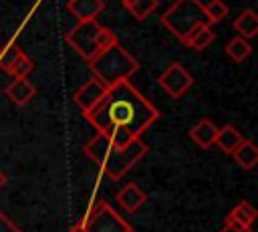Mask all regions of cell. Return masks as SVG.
Here are the masks:
<instances>
[{
    "mask_svg": "<svg viewBox=\"0 0 258 232\" xmlns=\"http://www.w3.org/2000/svg\"><path fill=\"white\" fill-rule=\"evenodd\" d=\"M85 119L97 133L115 143H125L133 137H141V133L159 119V111L127 79L107 87L103 99L85 113Z\"/></svg>",
    "mask_w": 258,
    "mask_h": 232,
    "instance_id": "1",
    "label": "cell"
},
{
    "mask_svg": "<svg viewBox=\"0 0 258 232\" xmlns=\"http://www.w3.org/2000/svg\"><path fill=\"white\" fill-rule=\"evenodd\" d=\"M147 151L149 147L141 137H133L125 143H115L101 133H97L85 145V153L89 155V159L97 163L111 182L123 180V176H127L129 169H133L147 155Z\"/></svg>",
    "mask_w": 258,
    "mask_h": 232,
    "instance_id": "2",
    "label": "cell"
},
{
    "mask_svg": "<svg viewBox=\"0 0 258 232\" xmlns=\"http://www.w3.org/2000/svg\"><path fill=\"white\" fill-rule=\"evenodd\" d=\"M137 61L119 44L115 42L113 46L97 52L91 61H89V69L91 75L97 77L99 81H103L107 87L127 81L135 71H137Z\"/></svg>",
    "mask_w": 258,
    "mask_h": 232,
    "instance_id": "3",
    "label": "cell"
},
{
    "mask_svg": "<svg viewBox=\"0 0 258 232\" xmlns=\"http://www.w3.org/2000/svg\"><path fill=\"white\" fill-rule=\"evenodd\" d=\"M161 24L179 40L198 24L208 22L204 14V4L200 0H175L163 14Z\"/></svg>",
    "mask_w": 258,
    "mask_h": 232,
    "instance_id": "4",
    "label": "cell"
},
{
    "mask_svg": "<svg viewBox=\"0 0 258 232\" xmlns=\"http://www.w3.org/2000/svg\"><path fill=\"white\" fill-rule=\"evenodd\" d=\"M73 228L77 232H133V228L103 200L95 202Z\"/></svg>",
    "mask_w": 258,
    "mask_h": 232,
    "instance_id": "5",
    "label": "cell"
},
{
    "mask_svg": "<svg viewBox=\"0 0 258 232\" xmlns=\"http://www.w3.org/2000/svg\"><path fill=\"white\" fill-rule=\"evenodd\" d=\"M101 24H97V20H83V22H77L67 34H64V40L67 44L81 56L85 59L87 63L99 52L97 46H95V34L99 30Z\"/></svg>",
    "mask_w": 258,
    "mask_h": 232,
    "instance_id": "6",
    "label": "cell"
},
{
    "mask_svg": "<svg viewBox=\"0 0 258 232\" xmlns=\"http://www.w3.org/2000/svg\"><path fill=\"white\" fill-rule=\"evenodd\" d=\"M157 83H159V87H161L171 99H179V97H183V95L191 89L194 77H191L177 61H173V63H169L167 69L159 75Z\"/></svg>",
    "mask_w": 258,
    "mask_h": 232,
    "instance_id": "7",
    "label": "cell"
},
{
    "mask_svg": "<svg viewBox=\"0 0 258 232\" xmlns=\"http://www.w3.org/2000/svg\"><path fill=\"white\" fill-rule=\"evenodd\" d=\"M105 93H107V85H105L103 81H99L97 77L91 75V79L73 95V101H75V105L81 109V113L85 115L87 111H91V109L103 99Z\"/></svg>",
    "mask_w": 258,
    "mask_h": 232,
    "instance_id": "8",
    "label": "cell"
},
{
    "mask_svg": "<svg viewBox=\"0 0 258 232\" xmlns=\"http://www.w3.org/2000/svg\"><path fill=\"white\" fill-rule=\"evenodd\" d=\"M115 200H117V204L125 210V212H129V214H133V212H137L143 204H145V200H147V194L137 186V184H133V182H129L127 186H123L119 192H117V196H115Z\"/></svg>",
    "mask_w": 258,
    "mask_h": 232,
    "instance_id": "9",
    "label": "cell"
},
{
    "mask_svg": "<svg viewBox=\"0 0 258 232\" xmlns=\"http://www.w3.org/2000/svg\"><path fill=\"white\" fill-rule=\"evenodd\" d=\"M214 38H216V32H214L212 24H210V22H202V24L194 26V28L181 38V42H183L187 48L204 50V48H208V46L214 42Z\"/></svg>",
    "mask_w": 258,
    "mask_h": 232,
    "instance_id": "10",
    "label": "cell"
},
{
    "mask_svg": "<svg viewBox=\"0 0 258 232\" xmlns=\"http://www.w3.org/2000/svg\"><path fill=\"white\" fill-rule=\"evenodd\" d=\"M6 97L14 103V105H26L34 95H36V89L34 85L26 79V77H14L8 85H6Z\"/></svg>",
    "mask_w": 258,
    "mask_h": 232,
    "instance_id": "11",
    "label": "cell"
},
{
    "mask_svg": "<svg viewBox=\"0 0 258 232\" xmlns=\"http://www.w3.org/2000/svg\"><path fill=\"white\" fill-rule=\"evenodd\" d=\"M105 2L103 0H69L67 10L77 18V22L83 20H97V16L103 12Z\"/></svg>",
    "mask_w": 258,
    "mask_h": 232,
    "instance_id": "12",
    "label": "cell"
},
{
    "mask_svg": "<svg viewBox=\"0 0 258 232\" xmlns=\"http://www.w3.org/2000/svg\"><path fill=\"white\" fill-rule=\"evenodd\" d=\"M216 131H218V127L210 121V119H200L191 129H189V139L198 145V147H202V149H210L212 145H214V139H216Z\"/></svg>",
    "mask_w": 258,
    "mask_h": 232,
    "instance_id": "13",
    "label": "cell"
},
{
    "mask_svg": "<svg viewBox=\"0 0 258 232\" xmlns=\"http://www.w3.org/2000/svg\"><path fill=\"white\" fill-rule=\"evenodd\" d=\"M242 169H254L258 163V147L252 139H242L240 145L230 153Z\"/></svg>",
    "mask_w": 258,
    "mask_h": 232,
    "instance_id": "14",
    "label": "cell"
},
{
    "mask_svg": "<svg viewBox=\"0 0 258 232\" xmlns=\"http://www.w3.org/2000/svg\"><path fill=\"white\" fill-rule=\"evenodd\" d=\"M234 30L240 34V36H244V38H254L256 34H258V16H256V12L252 10V8H244L238 16H236V20H234Z\"/></svg>",
    "mask_w": 258,
    "mask_h": 232,
    "instance_id": "15",
    "label": "cell"
},
{
    "mask_svg": "<svg viewBox=\"0 0 258 232\" xmlns=\"http://www.w3.org/2000/svg\"><path fill=\"white\" fill-rule=\"evenodd\" d=\"M242 133L234 127V125H224V127H218L216 131V139H214V145H218L224 153H232L240 141H242Z\"/></svg>",
    "mask_w": 258,
    "mask_h": 232,
    "instance_id": "16",
    "label": "cell"
},
{
    "mask_svg": "<svg viewBox=\"0 0 258 232\" xmlns=\"http://www.w3.org/2000/svg\"><path fill=\"white\" fill-rule=\"evenodd\" d=\"M224 52H226V56H228V59H232L234 63H242L244 59H248V56H250L252 46H250L248 38H244V36H240V34H238V36H234V38L226 44Z\"/></svg>",
    "mask_w": 258,
    "mask_h": 232,
    "instance_id": "17",
    "label": "cell"
},
{
    "mask_svg": "<svg viewBox=\"0 0 258 232\" xmlns=\"http://www.w3.org/2000/svg\"><path fill=\"white\" fill-rule=\"evenodd\" d=\"M228 218H230V220H234V222H238V224L250 226V224L256 220V208H254L250 202L242 200V202H238V204L230 210Z\"/></svg>",
    "mask_w": 258,
    "mask_h": 232,
    "instance_id": "18",
    "label": "cell"
},
{
    "mask_svg": "<svg viewBox=\"0 0 258 232\" xmlns=\"http://www.w3.org/2000/svg\"><path fill=\"white\" fill-rule=\"evenodd\" d=\"M123 6L129 10V14H133V18L145 20L157 8V0H127Z\"/></svg>",
    "mask_w": 258,
    "mask_h": 232,
    "instance_id": "19",
    "label": "cell"
},
{
    "mask_svg": "<svg viewBox=\"0 0 258 232\" xmlns=\"http://www.w3.org/2000/svg\"><path fill=\"white\" fill-rule=\"evenodd\" d=\"M204 14L210 24H216L228 16V6L222 0H210L208 4H204Z\"/></svg>",
    "mask_w": 258,
    "mask_h": 232,
    "instance_id": "20",
    "label": "cell"
},
{
    "mask_svg": "<svg viewBox=\"0 0 258 232\" xmlns=\"http://www.w3.org/2000/svg\"><path fill=\"white\" fill-rule=\"evenodd\" d=\"M22 54H24V52H22L20 46H16V44L4 46V50L0 52V69L6 71V73H10V69L16 65V61H18Z\"/></svg>",
    "mask_w": 258,
    "mask_h": 232,
    "instance_id": "21",
    "label": "cell"
},
{
    "mask_svg": "<svg viewBox=\"0 0 258 232\" xmlns=\"http://www.w3.org/2000/svg\"><path fill=\"white\" fill-rule=\"evenodd\" d=\"M115 42H117L115 32H113V30H109L107 26H99V30H97V34H95V46H97V50L101 52V50H105V48L113 46Z\"/></svg>",
    "mask_w": 258,
    "mask_h": 232,
    "instance_id": "22",
    "label": "cell"
},
{
    "mask_svg": "<svg viewBox=\"0 0 258 232\" xmlns=\"http://www.w3.org/2000/svg\"><path fill=\"white\" fill-rule=\"evenodd\" d=\"M32 69H34L32 59H28L26 54H22V56L16 61V65L10 69L8 75H12V77H28V73H32Z\"/></svg>",
    "mask_w": 258,
    "mask_h": 232,
    "instance_id": "23",
    "label": "cell"
},
{
    "mask_svg": "<svg viewBox=\"0 0 258 232\" xmlns=\"http://www.w3.org/2000/svg\"><path fill=\"white\" fill-rule=\"evenodd\" d=\"M220 232H252V228H250V226H244V224H238V222H234V220H230V218H226Z\"/></svg>",
    "mask_w": 258,
    "mask_h": 232,
    "instance_id": "24",
    "label": "cell"
},
{
    "mask_svg": "<svg viewBox=\"0 0 258 232\" xmlns=\"http://www.w3.org/2000/svg\"><path fill=\"white\" fill-rule=\"evenodd\" d=\"M0 232H22L4 212H0Z\"/></svg>",
    "mask_w": 258,
    "mask_h": 232,
    "instance_id": "25",
    "label": "cell"
},
{
    "mask_svg": "<svg viewBox=\"0 0 258 232\" xmlns=\"http://www.w3.org/2000/svg\"><path fill=\"white\" fill-rule=\"evenodd\" d=\"M4 186H6V176H4L2 171H0V190H2Z\"/></svg>",
    "mask_w": 258,
    "mask_h": 232,
    "instance_id": "26",
    "label": "cell"
},
{
    "mask_svg": "<svg viewBox=\"0 0 258 232\" xmlns=\"http://www.w3.org/2000/svg\"><path fill=\"white\" fill-rule=\"evenodd\" d=\"M71 232H77V230H75V228H71Z\"/></svg>",
    "mask_w": 258,
    "mask_h": 232,
    "instance_id": "27",
    "label": "cell"
},
{
    "mask_svg": "<svg viewBox=\"0 0 258 232\" xmlns=\"http://www.w3.org/2000/svg\"><path fill=\"white\" fill-rule=\"evenodd\" d=\"M121 2H123V4H125V2H127V0H121Z\"/></svg>",
    "mask_w": 258,
    "mask_h": 232,
    "instance_id": "28",
    "label": "cell"
}]
</instances>
